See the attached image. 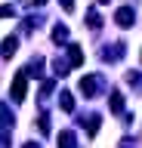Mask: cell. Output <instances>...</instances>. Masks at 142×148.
<instances>
[{"label":"cell","instance_id":"6da1fadb","mask_svg":"<svg viewBox=\"0 0 142 148\" xmlns=\"http://www.w3.org/2000/svg\"><path fill=\"white\" fill-rule=\"evenodd\" d=\"M10 96H12V102H25V96H28V74H25V71H22V74H16V77H12Z\"/></svg>","mask_w":142,"mask_h":148},{"label":"cell","instance_id":"7a4b0ae2","mask_svg":"<svg viewBox=\"0 0 142 148\" xmlns=\"http://www.w3.org/2000/svg\"><path fill=\"white\" fill-rule=\"evenodd\" d=\"M114 22L121 28H133V22H136V12H133V6H121L117 12H114Z\"/></svg>","mask_w":142,"mask_h":148},{"label":"cell","instance_id":"3957f363","mask_svg":"<svg viewBox=\"0 0 142 148\" xmlns=\"http://www.w3.org/2000/svg\"><path fill=\"white\" fill-rule=\"evenodd\" d=\"M96 86H99L96 74H84V77H80V92H84V99H93V96H96Z\"/></svg>","mask_w":142,"mask_h":148},{"label":"cell","instance_id":"277c9868","mask_svg":"<svg viewBox=\"0 0 142 148\" xmlns=\"http://www.w3.org/2000/svg\"><path fill=\"white\" fill-rule=\"evenodd\" d=\"M16 49H19V37H6V40L0 43V56H3V59L16 56Z\"/></svg>","mask_w":142,"mask_h":148},{"label":"cell","instance_id":"5b68a950","mask_svg":"<svg viewBox=\"0 0 142 148\" xmlns=\"http://www.w3.org/2000/svg\"><path fill=\"white\" fill-rule=\"evenodd\" d=\"M68 65H71V68L84 65V49H80L77 43H71V46H68Z\"/></svg>","mask_w":142,"mask_h":148},{"label":"cell","instance_id":"8992f818","mask_svg":"<svg viewBox=\"0 0 142 148\" xmlns=\"http://www.w3.org/2000/svg\"><path fill=\"white\" fill-rule=\"evenodd\" d=\"M56 142H59V148H74V145H77V139H74V133H71V130H62Z\"/></svg>","mask_w":142,"mask_h":148},{"label":"cell","instance_id":"52a82bcc","mask_svg":"<svg viewBox=\"0 0 142 148\" xmlns=\"http://www.w3.org/2000/svg\"><path fill=\"white\" fill-rule=\"evenodd\" d=\"M108 105H111V111H114V114H123V92H121V90H114Z\"/></svg>","mask_w":142,"mask_h":148},{"label":"cell","instance_id":"ba28073f","mask_svg":"<svg viewBox=\"0 0 142 148\" xmlns=\"http://www.w3.org/2000/svg\"><path fill=\"white\" fill-rule=\"evenodd\" d=\"M12 123H16V117L10 114V108H6V105H0V127H3V130L10 127V130H12Z\"/></svg>","mask_w":142,"mask_h":148},{"label":"cell","instance_id":"9c48e42d","mask_svg":"<svg viewBox=\"0 0 142 148\" xmlns=\"http://www.w3.org/2000/svg\"><path fill=\"white\" fill-rule=\"evenodd\" d=\"M86 25L93 28V31H99V28H102V18H99V12H96V9H90V12H86Z\"/></svg>","mask_w":142,"mask_h":148},{"label":"cell","instance_id":"30bf717a","mask_svg":"<svg viewBox=\"0 0 142 148\" xmlns=\"http://www.w3.org/2000/svg\"><path fill=\"white\" fill-rule=\"evenodd\" d=\"M59 105H62V111H74V96L71 92H62L59 96Z\"/></svg>","mask_w":142,"mask_h":148},{"label":"cell","instance_id":"8fae6325","mask_svg":"<svg viewBox=\"0 0 142 148\" xmlns=\"http://www.w3.org/2000/svg\"><path fill=\"white\" fill-rule=\"evenodd\" d=\"M53 40H56V43H65V40H68V28L65 25H56V28H53Z\"/></svg>","mask_w":142,"mask_h":148},{"label":"cell","instance_id":"7c38bea8","mask_svg":"<svg viewBox=\"0 0 142 148\" xmlns=\"http://www.w3.org/2000/svg\"><path fill=\"white\" fill-rule=\"evenodd\" d=\"M68 68H71V65H68V62H62V59H56V62H53V74H56V77H65V74H68Z\"/></svg>","mask_w":142,"mask_h":148},{"label":"cell","instance_id":"4fadbf2b","mask_svg":"<svg viewBox=\"0 0 142 148\" xmlns=\"http://www.w3.org/2000/svg\"><path fill=\"white\" fill-rule=\"evenodd\" d=\"M127 80H130L133 90H142V71H130V74H127Z\"/></svg>","mask_w":142,"mask_h":148},{"label":"cell","instance_id":"5bb4252c","mask_svg":"<svg viewBox=\"0 0 142 148\" xmlns=\"http://www.w3.org/2000/svg\"><path fill=\"white\" fill-rule=\"evenodd\" d=\"M105 59H111V62L123 59V43H114V46H111V53H105Z\"/></svg>","mask_w":142,"mask_h":148},{"label":"cell","instance_id":"9a60e30c","mask_svg":"<svg viewBox=\"0 0 142 148\" xmlns=\"http://www.w3.org/2000/svg\"><path fill=\"white\" fill-rule=\"evenodd\" d=\"M40 71H43V59L37 56V59H34V62L28 65V71H25V74H34V77H40Z\"/></svg>","mask_w":142,"mask_h":148},{"label":"cell","instance_id":"2e32d148","mask_svg":"<svg viewBox=\"0 0 142 148\" xmlns=\"http://www.w3.org/2000/svg\"><path fill=\"white\" fill-rule=\"evenodd\" d=\"M99 123H102V117H99V114H93V117H90V123H86V133H90V136H96V133H99Z\"/></svg>","mask_w":142,"mask_h":148},{"label":"cell","instance_id":"e0dca14e","mask_svg":"<svg viewBox=\"0 0 142 148\" xmlns=\"http://www.w3.org/2000/svg\"><path fill=\"white\" fill-rule=\"evenodd\" d=\"M37 130L43 133V136L49 133V114H40V117H37Z\"/></svg>","mask_w":142,"mask_h":148},{"label":"cell","instance_id":"ac0fdd59","mask_svg":"<svg viewBox=\"0 0 142 148\" xmlns=\"http://www.w3.org/2000/svg\"><path fill=\"white\" fill-rule=\"evenodd\" d=\"M49 92H53V80H43V86H40V96H43V99H47Z\"/></svg>","mask_w":142,"mask_h":148},{"label":"cell","instance_id":"d6986e66","mask_svg":"<svg viewBox=\"0 0 142 148\" xmlns=\"http://www.w3.org/2000/svg\"><path fill=\"white\" fill-rule=\"evenodd\" d=\"M12 16H16L12 6H0V18H12Z\"/></svg>","mask_w":142,"mask_h":148},{"label":"cell","instance_id":"ffe728a7","mask_svg":"<svg viewBox=\"0 0 142 148\" xmlns=\"http://www.w3.org/2000/svg\"><path fill=\"white\" fill-rule=\"evenodd\" d=\"M59 3H62V9H65V12H74V0H59Z\"/></svg>","mask_w":142,"mask_h":148},{"label":"cell","instance_id":"44dd1931","mask_svg":"<svg viewBox=\"0 0 142 148\" xmlns=\"http://www.w3.org/2000/svg\"><path fill=\"white\" fill-rule=\"evenodd\" d=\"M22 148H40V145H37V142H25Z\"/></svg>","mask_w":142,"mask_h":148},{"label":"cell","instance_id":"7402d4cb","mask_svg":"<svg viewBox=\"0 0 142 148\" xmlns=\"http://www.w3.org/2000/svg\"><path fill=\"white\" fill-rule=\"evenodd\" d=\"M34 3H37V6H43V3H47V0H34Z\"/></svg>","mask_w":142,"mask_h":148},{"label":"cell","instance_id":"603a6c76","mask_svg":"<svg viewBox=\"0 0 142 148\" xmlns=\"http://www.w3.org/2000/svg\"><path fill=\"white\" fill-rule=\"evenodd\" d=\"M99 3H102V6H108V0H99Z\"/></svg>","mask_w":142,"mask_h":148},{"label":"cell","instance_id":"cb8c5ba5","mask_svg":"<svg viewBox=\"0 0 142 148\" xmlns=\"http://www.w3.org/2000/svg\"><path fill=\"white\" fill-rule=\"evenodd\" d=\"M139 59H142V53H139Z\"/></svg>","mask_w":142,"mask_h":148}]
</instances>
